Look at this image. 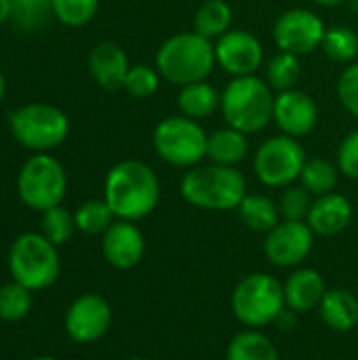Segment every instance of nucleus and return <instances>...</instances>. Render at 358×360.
Listing matches in <instances>:
<instances>
[{"label": "nucleus", "mask_w": 358, "mask_h": 360, "mask_svg": "<svg viewBox=\"0 0 358 360\" xmlns=\"http://www.w3.org/2000/svg\"><path fill=\"white\" fill-rule=\"evenodd\" d=\"M219 103H222V95L207 80H200V82H192V84L181 86L179 97H177L179 112L184 116L192 118V120L209 118L211 114H215L219 110Z\"/></svg>", "instance_id": "nucleus-22"}, {"label": "nucleus", "mask_w": 358, "mask_h": 360, "mask_svg": "<svg viewBox=\"0 0 358 360\" xmlns=\"http://www.w3.org/2000/svg\"><path fill=\"white\" fill-rule=\"evenodd\" d=\"M51 17V0H11V19L23 32H34L42 27Z\"/></svg>", "instance_id": "nucleus-30"}, {"label": "nucleus", "mask_w": 358, "mask_h": 360, "mask_svg": "<svg viewBox=\"0 0 358 360\" xmlns=\"http://www.w3.org/2000/svg\"><path fill=\"white\" fill-rule=\"evenodd\" d=\"M65 192L68 175L55 156L40 152L21 165L17 175V194L25 207L44 213L46 209L61 205Z\"/></svg>", "instance_id": "nucleus-8"}, {"label": "nucleus", "mask_w": 358, "mask_h": 360, "mask_svg": "<svg viewBox=\"0 0 358 360\" xmlns=\"http://www.w3.org/2000/svg\"><path fill=\"white\" fill-rule=\"evenodd\" d=\"M232 314L249 329H264L274 325L279 314L287 308L283 285L266 272L245 276L230 297Z\"/></svg>", "instance_id": "nucleus-6"}, {"label": "nucleus", "mask_w": 358, "mask_h": 360, "mask_svg": "<svg viewBox=\"0 0 358 360\" xmlns=\"http://www.w3.org/2000/svg\"><path fill=\"white\" fill-rule=\"evenodd\" d=\"M325 23L323 19L308 8H289L285 11L274 23V42L279 51L291 55H310L321 49L325 38Z\"/></svg>", "instance_id": "nucleus-11"}, {"label": "nucleus", "mask_w": 358, "mask_h": 360, "mask_svg": "<svg viewBox=\"0 0 358 360\" xmlns=\"http://www.w3.org/2000/svg\"><path fill=\"white\" fill-rule=\"evenodd\" d=\"M232 25V6L226 0H205L194 15V32L207 40L222 38Z\"/></svg>", "instance_id": "nucleus-25"}, {"label": "nucleus", "mask_w": 358, "mask_h": 360, "mask_svg": "<svg viewBox=\"0 0 358 360\" xmlns=\"http://www.w3.org/2000/svg\"><path fill=\"white\" fill-rule=\"evenodd\" d=\"M179 192L184 200L205 211H232L238 209L247 196L245 175L236 167L224 165H196L181 177Z\"/></svg>", "instance_id": "nucleus-2"}, {"label": "nucleus", "mask_w": 358, "mask_h": 360, "mask_svg": "<svg viewBox=\"0 0 358 360\" xmlns=\"http://www.w3.org/2000/svg\"><path fill=\"white\" fill-rule=\"evenodd\" d=\"M74 219H76V228L82 232V234H89V236H103L108 232V228L116 221V215L112 213L110 205L101 198H93V200H87L82 202L76 213H74Z\"/></svg>", "instance_id": "nucleus-27"}, {"label": "nucleus", "mask_w": 358, "mask_h": 360, "mask_svg": "<svg viewBox=\"0 0 358 360\" xmlns=\"http://www.w3.org/2000/svg\"><path fill=\"white\" fill-rule=\"evenodd\" d=\"M226 360H281L268 335L257 329L241 331L228 344Z\"/></svg>", "instance_id": "nucleus-24"}, {"label": "nucleus", "mask_w": 358, "mask_h": 360, "mask_svg": "<svg viewBox=\"0 0 358 360\" xmlns=\"http://www.w3.org/2000/svg\"><path fill=\"white\" fill-rule=\"evenodd\" d=\"M11 19V0H0V25Z\"/></svg>", "instance_id": "nucleus-39"}, {"label": "nucleus", "mask_w": 358, "mask_h": 360, "mask_svg": "<svg viewBox=\"0 0 358 360\" xmlns=\"http://www.w3.org/2000/svg\"><path fill=\"white\" fill-rule=\"evenodd\" d=\"M215 63V44L196 32H179L167 38L156 53L158 74L179 86L207 80Z\"/></svg>", "instance_id": "nucleus-3"}, {"label": "nucleus", "mask_w": 358, "mask_h": 360, "mask_svg": "<svg viewBox=\"0 0 358 360\" xmlns=\"http://www.w3.org/2000/svg\"><path fill=\"white\" fill-rule=\"evenodd\" d=\"M40 228H42V234H44L55 247L65 245V243L74 236V232L78 230V228H76L74 215H72L65 207H61V205H57V207H53V209H46V211L42 213Z\"/></svg>", "instance_id": "nucleus-32"}, {"label": "nucleus", "mask_w": 358, "mask_h": 360, "mask_svg": "<svg viewBox=\"0 0 358 360\" xmlns=\"http://www.w3.org/2000/svg\"><path fill=\"white\" fill-rule=\"evenodd\" d=\"M215 59L234 78L253 76L264 61V46L247 30H228L215 40Z\"/></svg>", "instance_id": "nucleus-14"}, {"label": "nucleus", "mask_w": 358, "mask_h": 360, "mask_svg": "<svg viewBox=\"0 0 358 360\" xmlns=\"http://www.w3.org/2000/svg\"><path fill=\"white\" fill-rule=\"evenodd\" d=\"M274 95L268 82L253 76L230 80L222 93V116L228 127L251 135L270 124L274 118Z\"/></svg>", "instance_id": "nucleus-4"}, {"label": "nucleus", "mask_w": 358, "mask_h": 360, "mask_svg": "<svg viewBox=\"0 0 358 360\" xmlns=\"http://www.w3.org/2000/svg\"><path fill=\"white\" fill-rule=\"evenodd\" d=\"M312 2H317V4H321V6H338V4H342V2H346V0H312Z\"/></svg>", "instance_id": "nucleus-40"}, {"label": "nucleus", "mask_w": 358, "mask_h": 360, "mask_svg": "<svg viewBox=\"0 0 358 360\" xmlns=\"http://www.w3.org/2000/svg\"><path fill=\"white\" fill-rule=\"evenodd\" d=\"M323 323L338 333H348L358 325V300L348 289H329L319 306Z\"/></svg>", "instance_id": "nucleus-20"}, {"label": "nucleus", "mask_w": 358, "mask_h": 360, "mask_svg": "<svg viewBox=\"0 0 358 360\" xmlns=\"http://www.w3.org/2000/svg\"><path fill=\"white\" fill-rule=\"evenodd\" d=\"M300 78H302V61L298 55L281 51L266 65V82L270 84L272 91L283 93L295 89Z\"/></svg>", "instance_id": "nucleus-28"}, {"label": "nucleus", "mask_w": 358, "mask_h": 360, "mask_svg": "<svg viewBox=\"0 0 358 360\" xmlns=\"http://www.w3.org/2000/svg\"><path fill=\"white\" fill-rule=\"evenodd\" d=\"M112 325V308L97 293H84L72 302L65 312V333L76 344L101 340Z\"/></svg>", "instance_id": "nucleus-13"}, {"label": "nucleus", "mask_w": 358, "mask_h": 360, "mask_svg": "<svg viewBox=\"0 0 358 360\" xmlns=\"http://www.w3.org/2000/svg\"><path fill=\"white\" fill-rule=\"evenodd\" d=\"M272 120L283 131V135L300 139L314 131L319 122V108L308 93L289 89V91L279 93V97L274 99Z\"/></svg>", "instance_id": "nucleus-15"}, {"label": "nucleus", "mask_w": 358, "mask_h": 360, "mask_svg": "<svg viewBox=\"0 0 358 360\" xmlns=\"http://www.w3.org/2000/svg\"><path fill=\"white\" fill-rule=\"evenodd\" d=\"M103 200L116 219L139 221L148 217L160 200V184L154 169L133 158L116 162L106 175Z\"/></svg>", "instance_id": "nucleus-1"}, {"label": "nucleus", "mask_w": 358, "mask_h": 360, "mask_svg": "<svg viewBox=\"0 0 358 360\" xmlns=\"http://www.w3.org/2000/svg\"><path fill=\"white\" fill-rule=\"evenodd\" d=\"M338 179H340L338 165L325 158H308L300 175L302 188H306L312 196H325L335 192Z\"/></svg>", "instance_id": "nucleus-26"}, {"label": "nucleus", "mask_w": 358, "mask_h": 360, "mask_svg": "<svg viewBox=\"0 0 358 360\" xmlns=\"http://www.w3.org/2000/svg\"><path fill=\"white\" fill-rule=\"evenodd\" d=\"M238 215L249 230L260 234H268L283 219L279 205L264 194H247L238 205Z\"/></svg>", "instance_id": "nucleus-23"}, {"label": "nucleus", "mask_w": 358, "mask_h": 360, "mask_svg": "<svg viewBox=\"0 0 358 360\" xmlns=\"http://www.w3.org/2000/svg\"><path fill=\"white\" fill-rule=\"evenodd\" d=\"M314 236L306 221L281 219L264 238L266 259L276 268H298L312 253Z\"/></svg>", "instance_id": "nucleus-12"}, {"label": "nucleus", "mask_w": 358, "mask_h": 360, "mask_svg": "<svg viewBox=\"0 0 358 360\" xmlns=\"http://www.w3.org/2000/svg\"><path fill=\"white\" fill-rule=\"evenodd\" d=\"M285 304L289 310L302 314L321 306L323 295L327 293L323 274L314 268H298L283 285Z\"/></svg>", "instance_id": "nucleus-19"}, {"label": "nucleus", "mask_w": 358, "mask_h": 360, "mask_svg": "<svg viewBox=\"0 0 358 360\" xmlns=\"http://www.w3.org/2000/svg\"><path fill=\"white\" fill-rule=\"evenodd\" d=\"M32 291L19 283L0 285V319L6 323H17L30 314Z\"/></svg>", "instance_id": "nucleus-31"}, {"label": "nucleus", "mask_w": 358, "mask_h": 360, "mask_svg": "<svg viewBox=\"0 0 358 360\" xmlns=\"http://www.w3.org/2000/svg\"><path fill=\"white\" fill-rule=\"evenodd\" d=\"M158 84H160L158 70H154L152 65L139 63V65L129 68V74L124 78L122 89L135 99H146V97H152L158 91Z\"/></svg>", "instance_id": "nucleus-34"}, {"label": "nucleus", "mask_w": 358, "mask_h": 360, "mask_svg": "<svg viewBox=\"0 0 358 360\" xmlns=\"http://www.w3.org/2000/svg\"><path fill=\"white\" fill-rule=\"evenodd\" d=\"M129 68L131 65H129L127 53L116 42H99L97 46H93V51L89 55L91 76L106 91L122 89Z\"/></svg>", "instance_id": "nucleus-18"}, {"label": "nucleus", "mask_w": 358, "mask_h": 360, "mask_svg": "<svg viewBox=\"0 0 358 360\" xmlns=\"http://www.w3.org/2000/svg\"><path fill=\"white\" fill-rule=\"evenodd\" d=\"M8 129L17 143L36 154L55 150L70 133V120L63 110L51 103H27L8 114Z\"/></svg>", "instance_id": "nucleus-7"}, {"label": "nucleus", "mask_w": 358, "mask_h": 360, "mask_svg": "<svg viewBox=\"0 0 358 360\" xmlns=\"http://www.w3.org/2000/svg\"><path fill=\"white\" fill-rule=\"evenodd\" d=\"M306 160V152L295 137L274 135L257 148L253 169L264 186L289 188L300 179Z\"/></svg>", "instance_id": "nucleus-10"}, {"label": "nucleus", "mask_w": 358, "mask_h": 360, "mask_svg": "<svg viewBox=\"0 0 358 360\" xmlns=\"http://www.w3.org/2000/svg\"><path fill=\"white\" fill-rule=\"evenodd\" d=\"M323 53L335 63H354L358 57V34L348 25H333L325 32Z\"/></svg>", "instance_id": "nucleus-29"}, {"label": "nucleus", "mask_w": 358, "mask_h": 360, "mask_svg": "<svg viewBox=\"0 0 358 360\" xmlns=\"http://www.w3.org/2000/svg\"><path fill=\"white\" fill-rule=\"evenodd\" d=\"M32 360H57V359H53V356H36V359H32Z\"/></svg>", "instance_id": "nucleus-42"}, {"label": "nucleus", "mask_w": 358, "mask_h": 360, "mask_svg": "<svg viewBox=\"0 0 358 360\" xmlns=\"http://www.w3.org/2000/svg\"><path fill=\"white\" fill-rule=\"evenodd\" d=\"M8 270L15 283L30 291H42L59 278L61 259L57 247L42 232H25L11 245Z\"/></svg>", "instance_id": "nucleus-5"}, {"label": "nucleus", "mask_w": 358, "mask_h": 360, "mask_svg": "<svg viewBox=\"0 0 358 360\" xmlns=\"http://www.w3.org/2000/svg\"><path fill=\"white\" fill-rule=\"evenodd\" d=\"M247 152H249L247 135L232 127L219 129L211 133L207 139V158L215 165L236 167L247 158Z\"/></svg>", "instance_id": "nucleus-21"}, {"label": "nucleus", "mask_w": 358, "mask_h": 360, "mask_svg": "<svg viewBox=\"0 0 358 360\" xmlns=\"http://www.w3.org/2000/svg\"><path fill=\"white\" fill-rule=\"evenodd\" d=\"M274 325H276L281 331H293V329H295V325H298V312H293V310L285 308V310L279 314V319L274 321Z\"/></svg>", "instance_id": "nucleus-38"}, {"label": "nucleus", "mask_w": 358, "mask_h": 360, "mask_svg": "<svg viewBox=\"0 0 358 360\" xmlns=\"http://www.w3.org/2000/svg\"><path fill=\"white\" fill-rule=\"evenodd\" d=\"M352 213V202L344 194L331 192L325 196H317L306 224L317 236H335L350 226Z\"/></svg>", "instance_id": "nucleus-17"}, {"label": "nucleus", "mask_w": 358, "mask_h": 360, "mask_svg": "<svg viewBox=\"0 0 358 360\" xmlns=\"http://www.w3.org/2000/svg\"><path fill=\"white\" fill-rule=\"evenodd\" d=\"M209 135L198 120H192L184 114L162 118L152 135L156 154L179 169H192L203 162L207 156Z\"/></svg>", "instance_id": "nucleus-9"}, {"label": "nucleus", "mask_w": 358, "mask_h": 360, "mask_svg": "<svg viewBox=\"0 0 358 360\" xmlns=\"http://www.w3.org/2000/svg\"><path fill=\"white\" fill-rule=\"evenodd\" d=\"M338 97L348 114L358 118V61L348 63L338 78Z\"/></svg>", "instance_id": "nucleus-36"}, {"label": "nucleus", "mask_w": 358, "mask_h": 360, "mask_svg": "<svg viewBox=\"0 0 358 360\" xmlns=\"http://www.w3.org/2000/svg\"><path fill=\"white\" fill-rule=\"evenodd\" d=\"M312 194L302 186H289L279 202L281 217L287 221H306L312 209Z\"/></svg>", "instance_id": "nucleus-35"}, {"label": "nucleus", "mask_w": 358, "mask_h": 360, "mask_svg": "<svg viewBox=\"0 0 358 360\" xmlns=\"http://www.w3.org/2000/svg\"><path fill=\"white\" fill-rule=\"evenodd\" d=\"M53 17L68 27H82L93 21L99 0H51Z\"/></svg>", "instance_id": "nucleus-33"}, {"label": "nucleus", "mask_w": 358, "mask_h": 360, "mask_svg": "<svg viewBox=\"0 0 358 360\" xmlns=\"http://www.w3.org/2000/svg\"><path fill=\"white\" fill-rule=\"evenodd\" d=\"M103 259L116 270H131L135 268L146 253V240L141 230L135 221L116 219L101 240Z\"/></svg>", "instance_id": "nucleus-16"}, {"label": "nucleus", "mask_w": 358, "mask_h": 360, "mask_svg": "<svg viewBox=\"0 0 358 360\" xmlns=\"http://www.w3.org/2000/svg\"><path fill=\"white\" fill-rule=\"evenodd\" d=\"M338 169L342 175L358 179V129L348 133L338 150Z\"/></svg>", "instance_id": "nucleus-37"}, {"label": "nucleus", "mask_w": 358, "mask_h": 360, "mask_svg": "<svg viewBox=\"0 0 358 360\" xmlns=\"http://www.w3.org/2000/svg\"><path fill=\"white\" fill-rule=\"evenodd\" d=\"M4 93H6V78H4V74L0 70V101L4 99Z\"/></svg>", "instance_id": "nucleus-41"}, {"label": "nucleus", "mask_w": 358, "mask_h": 360, "mask_svg": "<svg viewBox=\"0 0 358 360\" xmlns=\"http://www.w3.org/2000/svg\"><path fill=\"white\" fill-rule=\"evenodd\" d=\"M129 360H150V359H141V356H137V359H129Z\"/></svg>", "instance_id": "nucleus-43"}]
</instances>
